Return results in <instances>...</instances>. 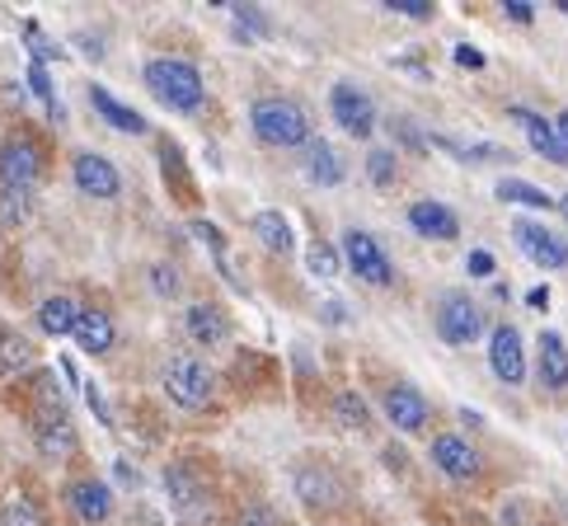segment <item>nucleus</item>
I'll use <instances>...</instances> for the list:
<instances>
[{"label": "nucleus", "mask_w": 568, "mask_h": 526, "mask_svg": "<svg viewBox=\"0 0 568 526\" xmlns=\"http://www.w3.org/2000/svg\"><path fill=\"white\" fill-rule=\"evenodd\" d=\"M381 404H385V418H390L399 433H423V428H428V399H423V391L409 386V381L385 386Z\"/></svg>", "instance_id": "obj_15"}, {"label": "nucleus", "mask_w": 568, "mask_h": 526, "mask_svg": "<svg viewBox=\"0 0 568 526\" xmlns=\"http://www.w3.org/2000/svg\"><path fill=\"white\" fill-rule=\"evenodd\" d=\"M306 269H311L315 277H338V269H343V263H338V250L329 245V240H315V245L306 250Z\"/></svg>", "instance_id": "obj_32"}, {"label": "nucleus", "mask_w": 568, "mask_h": 526, "mask_svg": "<svg viewBox=\"0 0 568 526\" xmlns=\"http://www.w3.org/2000/svg\"><path fill=\"white\" fill-rule=\"evenodd\" d=\"M24 33H29V48H33V57H38V67L48 62V57H62V48H52L43 33H38V24H24Z\"/></svg>", "instance_id": "obj_39"}, {"label": "nucleus", "mask_w": 568, "mask_h": 526, "mask_svg": "<svg viewBox=\"0 0 568 526\" xmlns=\"http://www.w3.org/2000/svg\"><path fill=\"white\" fill-rule=\"evenodd\" d=\"M555 208H559V212H564V221H568V193H564V198L555 202Z\"/></svg>", "instance_id": "obj_48"}, {"label": "nucleus", "mask_w": 568, "mask_h": 526, "mask_svg": "<svg viewBox=\"0 0 568 526\" xmlns=\"http://www.w3.org/2000/svg\"><path fill=\"white\" fill-rule=\"evenodd\" d=\"M329 113H334V123L357 136V141H367L376 132V104H372V94L362 90V85H348V80H338V85L329 90Z\"/></svg>", "instance_id": "obj_8"}, {"label": "nucleus", "mask_w": 568, "mask_h": 526, "mask_svg": "<svg viewBox=\"0 0 568 526\" xmlns=\"http://www.w3.org/2000/svg\"><path fill=\"white\" fill-rule=\"evenodd\" d=\"M151 282H155V292H160V296H179V273H174V263H155V269H151Z\"/></svg>", "instance_id": "obj_38"}, {"label": "nucleus", "mask_w": 568, "mask_h": 526, "mask_svg": "<svg viewBox=\"0 0 568 526\" xmlns=\"http://www.w3.org/2000/svg\"><path fill=\"white\" fill-rule=\"evenodd\" d=\"M67 508L80 526H104L113 517V489L94 475H80L67 484Z\"/></svg>", "instance_id": "obj_12"}, {"label": "nucleus", "mask_w": 568, "mask_h": 526, "mask_svg": "<svg viewBox=\"0 0 568 526\" xmlns=\"http://www.w3.org/2000/svg\"><path fill=\"white\" fill-rule=\"evenodd\" d=\"M75 43H80V52H85V57H94V62L104 57V48H99V38H90V33H75Z\"/></svg>", "instance_id": "obj_44"}, {"label": "nucleus", "mask_w": 568, "mask_h": 526, "mask_svg": "<svg viewBox=\"0 0 568 526\" xmlns=\"http://www.w3.org/2000/svg\"><path fill=\"white\" fill-rule=\"evenodd\" d=\"M165 395L184 409H207L216 399V372L193 353H174L165 362Z\"/></svg>", "instance_id": "obj_3"}, {"label": "nucleus", "mask_w": 568, "mask_h": 526, "mask_svg": "<svg viewBox=\"0 0 568 526\" xmlns=\"http://www.w3.org/2000/svg\"><path fill=\"white\" fill-rule=\"evenodd\" d=\"M489 367L503 386H521L526 381V348H521V334L517 325H494L489 334Z\"/></svg>", "instance_id": "obj_14"}, {"label": "nucleus", "mask_w": 568, "mask_h": 526, "mask_svg": "<svg viewBox=\"0 0 568 526\" xmlns=\"http://www.w3.org/2000/svg\"><path fill=\"white\" fill-rule=\"evenodd\" d=\"M343 263L353 269V277L362 282H372V287H390L395 282V263L385 259V250L376 245V235L372 231H348L343 235Z\"/></svg>", "instance_id": "obj_7"}, {"label": "nucleus", "mask_w": 568, "mask_h": 526, "mask_svg": "<svg viewBox=\"0 0 568 526\" xmlns=\"http://www.w3.org/2000/svg\"><path fill=\"white\" fill-rule=\"evenodd\" d=\"M536 376H540L545 391H555V395L568 391V348L555 330H545L536 338Z\"/></svg>", "instance_id": "obj_20"}, {"label": "nucleus", "mask_w": 568, "mask_h": 526, "mask_svg": "<svg viewBox=\"0 0 568 526\" xmlns=\"http://www.w3.org/2000/svg\"><path fill=\"white\" fill-rule=\"evenodd\" d=\"M513 240L536 269H568V240L559 231H545L536 221L521 216V221H513Z\"/></svg>", "instance_id": "obj_10"}, {"label": "nucleus", "mask_w": 568, "mask_h": 526, "mask_svg": "<svg viewBox=\"0 0 568 526\" xmlns=\"http://www.w3.org/2000/svg\"><path fill=\"white\" fill-rule=\"evenodd\" d=\"M71 338L80 343V353L104 357L113 343H118V325H113V315H109L104 306H80L75 325H71Z\"/></svg>", "instance_id": "obj_16"}, {"label": "nucleus", "mask_w": 568, "mask_h": 526, "mask_svg": "<svg viewBox=\"0 0 568 526\" xmlns=\"http://www.w3.org/2000/svg\"><path fill=\"white\" fill-rule=\"evenodd\" d=\"M385 10H395L404 19H433V0H385Z\"/></svg>", "instance_id": "obj_37"}, {"label": "nucleus", "mask_w": 568, "mask_h": 526, "mask_svg": "<svg viewBox=\"0 0 568 526\" xmlns=\"http://www.w3.org/2000/svg\"><path fill=\"white\" fill-rule=\"evenodd\" d=\"M367 179H372L376 189H395V179H399V155L385 151V146L367 151Z\"/></svg>", "instance_id": "obj_30"}, {"label": "nucleus", "mask_w": 568, "mask_h": 526, "mask_svg": "<svg viewBox=\"0 0 568 526\" xmlns=\"http://www.w3.org/2000/svg\"><path fill=\"white\" fill-rule=\"evenodd\" d=\"M0 526H48V517L29 494H14L6 508H0Z\"/></svg>", "instance_id": "obj_29"}, {"label": "nucleus", "mask_w": 568, "mask_h": 526, "mask_svg": "<svg viewBox=\"0 0 568 526\" xmlns=\"http://www.w3.org/2000/svg\"><path fill=\"white\" fill-rule=\"evenodd\" d=\"M71 179H75V189L85 193V198H99V202H109L123 193V174H118V165L109 155H99V151H80L71 160Z\"/></svg>", "instance_id": "obj_11"}, {"label": "nucleus", "mask_w": 568, "mask_h": 526, "mask_svg": "<svg viewBox=\"0 0 568 526\" xmlns=\"http://www.w3.org/2000/svg\"><path fill=\"white\" fill-rule=\"evenodd\" d=\"M498 198L503 202H517V208H536V212H550L555 208V198L545 193V189H536V184H526V179H503Z\"/></svg>", "instance_id": "obj_27"}, {"label": "nucleus", "mask_w": 568, "mask_h": 526, "mask_svg": "<svg viewBox=\"0 0 568 526\" xmlns=\"http://www.w3.org/2000/svg\"><path fill=\"white\" fill-rule=\"evenodd\" d=\"M29 433H33L38 456H48V461H75L80 456V433H75L71 414H33Z\"/></svg>", "instance_id": "obj_9"}, {"label": "nucleus", "mask_w": 568, "mask_h": 526, "mask_svg": "<svg viewBox=\"0 0 568 526\" xmlns=\"http://www.w3.org/2000/svg\"><path fill=\"white\" fill-rule=\"evenodd\" d=\"M409 226H414L423 240H456V235H460V216L446 208V202L423 198V202H409Z\"/></svg>", "instance_id": "obj_21"}, {"label": "nucleus", "mask_w": 568, "mask_h": 526, "mask_svg": "<svg viewBox=\"0 0 568 526\" xmlns=\"http://www.w3.org/2000/svg\"><path fill=\"white\" fill-rule=\"evenodd\" d=\"M235 526H282V517H277V508H268V503H250Z\"/></svg>", "instance_id": "obj_36"}, {"label": "nucleus", "mask_w": 568, "mask_h": 526, "mask_svg": "<svg viewBox=\"0 0 568 526\" xmlns=\"http://www.w3.org/2000/svg\"><path fill=\"white\" fill-rule=\"evenodd\" d=\"M197 240H202V245H207L212 254H216V263H221V273H226V240H221V231L212 226V221H193V226H189Z\"/></svg>", "instance_id": "obj_35"}, {"label": "nucleus", "mask_w": 568, "mask_h": 526, "mask_svg": "<svg viewBox=\"0 0 568 526\" xmlns=\"http://www.w3.org/2000/svg\"><path fill=\"white\" fill-rule=\"evenodd\" d=\"M292 489L311 513H338L348 484H343V475L334 471L329 461H301L296 475H292Z\"/></svg>", "instance_id": "obj_6"}, {"label": "nucleus", "mask_w": 568, "mask_h": 526, "mask_svg": "<svg viewBox=\"0 0 568 526\" xmlns=\"http://www.w3.org/2000/svg\"><path fill=\"white\" fill-rule=\"evenodd\" d=\"M29 216V193H10V189H0V226H19V221Z\"/></svg>", "instance_id": "obj_33"}, {"label": "nucleus", "mask_w": 568, "mask_h": 526, "mask_svg": "<svg viewBox=\"0 0 568 526\" xmlns=\"http://www.w3.org/2000/svg\"><path fill=\"white\" fill-rule=\"evenodd\" d=\"M395 136H399L409 151H423V146H428V141H423V132L409 123V118H395Z\"/></svg>", "instance_id": "obj_40"}, {"label": "nucleus", "mask_w": 568, "mask_h": 526, "mask_svg": "<svg viewBox=\"0 0 568 526\" xmlns=\"http://www.w3.org/2000/svg\"><path fill=\"white\" fill-rule=\"evenodd\" d=\"M141 75H146V90L174 113H197L207 104V80L189 57H151Z\"/></svg>", "instance_id": "obj_1"}, {"label": "nucleus", "mask_w": 568, "mask_h": 526, "mask_svg": "<svg viewBox=\"0 0 568 526\" xmlns=\"http://www.w3.org/2000/svg\"><path fill=\"white\" fill-rule=\"evenodd\" d=\"M503 10L517 19V24H531L536 19V10H531V0H503Z\"/></svg>", "instance_id": "obj_42"}, {"label": "nucleus", "mask_w": 568, "mask_h": 526, "mask_svg": "<svg viewBox=\"0 0 568 526\" xmlns=\"http://www.w3.org/2000/svg\"><path fill=\"white\" fill-rule=\"evenodd\" d=\"M165 494L174 503V513L193 522L197 503H207V479H202L189 461H174V465H165Z\"/></svg>", "instance_id": "obj_17"}, {"label": "nucleus", "mask_w": 568, "mask_h": 526, "mask_svg": "<svg viewBox=\"0 0 568 526\" xmlns=\"http://www.w3.org/2000/svg\"><path fill=\"white\" fill-rule=\"evenodd\" d=\"M428 456H433L437 471H442L446 479H456V484H470V479H479V471H484L479 452H475L465 437H456V433H437Z\"/></svg>", "instance_id": "obj_13"}, {"label": "nucleus", "mask_w": 568, "mask_h": 526, "mask_svg": "<svg viewBox=\"0 0 568 526\" xmlns=\"http://www.w3.org/2000/svg\"><path fill=\"white\" fill-rule=\"evenodd\" d=\"M334 418H338L348 433H367V428H372V409H367V399H362L357 391H343V395L334 399Z\"/></svg>", "instance_id": "obj_28"}, {"label": "nucleus", "mask_w": 568, "mask_h": 526, "mask_svg": "<svg viewBox=\"0 0 568 526\" xmlns=\"http://www.w3.org/2000/svg\"><path fill=\"white\" fill-rule=\"evenodd\" d=\"M250 128L263 146L292 151V146H306L311 141V113L287 94H263L250 104Z\"/></svg>", "instance_id": "obj_2"}, {"label": "nucleus", "mask_w": 568, "mask_h": 526, "mask_svg": "<svg viewBox=\"0 0 568 526\" xmlns=\"http://www.w3.org/2000/svg\"><path fill=\"white\" fill-rule=\"evenodd\" d=\"M75 315H80L75 296L57 292V296H48L43 306H38V330H43L48 338H67V334H71V325H75Z\"/></svg>", "instance_id": "obj_25"}, {"label": "nucleus", "mask_w": 568, "mask_h": 526, "mask_svg": "<svg viewBox=\"0 0 568 526\" xmlns=\"http://www.w3.org/2000/svg\"><path fill=\"white\" fill-rule=\"evenodd\" d=\"M555 136H559L564 146H568V113H559V118H555Z\"/></svg>", "instance_id": "obj_46"}, {"label": "nucleus", "mask_w": 568, "mask_h": 526, "mask_svg": "<svg viewBox=\"0 0 568 526\" xmlns=\"http://www.w3.org/2000/svg\"><path fill=\"white\" fill-rule=\"evenodd\" d=\"M433 325H437V338L446 343V348H470V343H479V334H484V311H479L475 296L442 292L437 311H433Z\"/></svg>", "instance_id": "obj_4"}, {"label": "nucleus", "mask_w": 568, "mask_h": 526, "mask_svg": "<svg viewBox=\"0 0 568 526\" xmlns=\"http://www.w3.org/2000/svg\"><path fill=\"white\" fill-rule=\"evenodd\" d=\"M38 179H43V146H38V136L14 132L0 141V189L33 193Z\"/></svg>", "instance_id": "obj_5"}, {"label": "nucleus", "mask_w": 568, "mask_h": 526, "mask_svg": "<svg viewBox=\"0 0 568 526\" xmlns=\"http://www.w3.org/2000/svg\"><path fill=\"white\" fill-rule=\"evenodd\" d=\"M33 395H38V414H71L67 409V395H62V386H57L52 372H38Z\"/></svg>", "instance_id": "obj_31"}, {"label": "nucleus", "mask_w": 568, "mask_h": 526, "mask_svg": "<svg viewBox=\"0 0 568 526\" xmlns=\"http://www.w3.org/2000/svg\"><path fill=\"white\" fill-rule=\"evenodd\" d=\"M324 315H329L334 325H338V320H348V315H343V301H329V311H324Z\"/></svg>", "instance_id": "obj_47"}, {"label": "nucleus", "mask_w": 568, "mask_h": 526, "mask_svg": "<svg viewBox=\"0 0 568 526\" xmlns=\"http://www.w3.org/2000/svg\"><path fill=\"white\" fill-rule=\"evenodd\" d=\"M250 231H254V240L268 254H292L296 250V235H292V221L282 216V212H254V221H250Z\"/></svg>", "instance_id": "obj_24"}, {"label": "nucleus", "mask_w": 568, "mask_h": 526, "mask_svg": "<svg viewBox=\"0 0 568 526\" xmlns=\"http://www.w3.org/2000/svg\"><path fill=\"white\" fill-rule=\"evenodd\" d=\"M465 269H470L475 277H494V254L489 250H475L470 259H465Z\"/></svg>", "instance_id": "obj_41"}, {"label": "nucleus", "mask_w": 568, "mask_h": 526, "mask_svg": "<svg viewBox=\"0 0 568 526\" xmlns=\"http://www.w3.org/2000/svg\"><path fill=\"white\" fill-rule=\"evenodd\" d=\"M90 104H94V113H104V123L118 128V132H128V136L146 132V118H141L136 109H128L123 99H113L104 85H90Z\"/></svg>", "instance_id": "obj_23"}, {"label": "nucleus", "mask_w": 568, "mask_h": 526, "mask_svg": "<svg viewBox=\"0 0 568 526\" xmlns=\"http://www.w3.org/2000/svg\"><path fill=\"white\" fill-rule=\"evenodd\" d=\"M29 90L38 94V99H43V104H48V113L52 118H62V104H57V94H52V80H48V67H29Z\"/></svg>", "instance_id": "obj_34"}, {"label": "nucleus", "mask_w": 568, "mask_h": 526, "mask_svg": "<svg viewBox=\"0 0 568 526\" xmlns=\"http://www.w3.org/2000/svg\"><path fill=\"white\" fill-rule=\"evenodd\" d=\"M306 174L315 179V184H324V189H338L348 170H343V155L329 146V141L311 136V141H306Z\"/></svg>", "instance_id": "obj_22"}, {"label": "nucleus", "mask_w": 568, "mask_h": 526, "mask_svg": "<svg viewBox=\"0 0 568 526\" xmlns=\"http://www.w3.org/2000/svg\"><path fill=\"white\" fill-rule=\"evenodd\" d=\"M507 118H513V123L526 132V141H531V151H536V155L555 160V165H564V170H568V146H564L559 136H555V123H545L540 113L521 109V104H513V109H507Z\"/></svg>", "instance_id": "obj_19"}, {"label": "nucleus", "mask_w": 568, "mask_h": 526, "mask_svg": "<svg viewBox=\"0 0 568 526\" xmlns=\"http://www.w3.org/2000/svg\"><path fill=\"white\" fill-rule=\"evenodd\" d=\"M184 330L193 343H202V348H221V343L231 338V315L221 311L216 301H193L184 311Z\"/></svg>", "instance_id": "obj_18"}, {"label": "nucleus", "mask_w": 568, "mask_h": 526, "mask_svg": "<svg viewBox=\"0 0 568 526\" xmlns=\"http://www.w3.org/2000/svg\"><path fill=\"white\" fill-rule=\"evenodd\" d=\"M456 62H460V67H470V71H479V67H484V52H475V48H456Z\"/></svg>", "instance_id": "obj_43"}, {"label": "nucleus", "mask_w": 568, "mask_h": 526, "mask_svg": "<svg viewBox=\"0 0 568 526\" xmlns=\"http://www.w3.org/2000/svg\"><path fill=\"white\" fill-rule=\"evenodd\" d=\"M33 362H38V353L24 334H0V376H19V372H29Z\"/></svg>", "instance_id": "obj_26"}, {"label": "nucleus", "mask_w": 568, "mask_h": 526, "mask_svg": "<svg viewBox=\"0 0 568 526\" xmlns=\"http://www.w3.org/2000/svg\"><path fill=\"white\" fill-rule=\"evenodd\" d=\"M526 301H531L536 311H545V306H550V287H531V292H526Z\"/></svg>", "instance_id": "obj_45"}]
</instances>
